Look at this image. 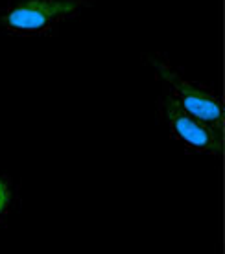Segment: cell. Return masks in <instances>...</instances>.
<instances>
[{"instance_id": "1", "label": "cell", "mask_w": 225, "mask_h": 254, "mask_svg": "<svg viewBox=\"0 0 225 254\" xmlns=\"http://www.w3.org/2000/svg\"><path fill=\"white\" fill-rule=\"evenodd\" d=\"M89 6L90 0H13L0 11V28L13 37H46Z\"/></svg>"}, {"instance_id": "2", "label": "cell", "mask_w": 225, "mask_h": 254, "mask_svg": "<svg viewBox=\"0 0 225 254\" xmlns=\"http://www.w3.org/2000/svg\"><path fill=\"white\" fill-rule=\"evenodd\" d=\"M144 61L155 70L157 79L164 85V92L179 107L209 126H213L214 129L224 131V109H222L220 98L211 87L185 77L181 74V70L175 68L164 56L150 54V56H144Z\"/></svg>"}, {"instance_id": "3", "label": "cell", "mask_w": 225, "mask_h": 254, "mask_svg": "<svg viewBox=\"0 0 225 254\" xmlns=\"http://www.w3.org/2000/svg\"><path fill=\"white\" fill-rule=\"evenodd\" d=\"M157 113L159 118L164 122L170 136L177 140L187 151L213 155V157L222 155L224 131H218L213 126L190 115L188 111L179 107L166 92L157 102Z\"/></svg>"}, {"instance_id": "4", "label": "cell", "mask_w": 225, "mask_h": 254, "mask_svg": "<svg viewBox=\"0 0 225 254\" xmlns=\"http://www.w3.org/2000/svg\"><path fill=\"white\" fill-rule=\"evenodd\" d=\"M17 203H19V195H17L15 181L9 175L0 173V225L6 223Z\"/></svg>"}]
</instances>
